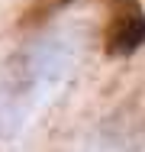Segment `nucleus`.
<instances>
[{"instance_id": "1", "label": "nucleus", "mask_w": 145, "mask_h": 152, "mask_svg": "<svg viewBox=\"0 0 145 152\" xmlns=\"http://www.w3.org/2000/svg\"><path fill=\"white\" fill-rule=\"evenodd\" d=\"M78 36L52 29L39 36L0 78V139L16 136L36 110L65 91L78 65Z\"/></svg>"}]
</instances>
